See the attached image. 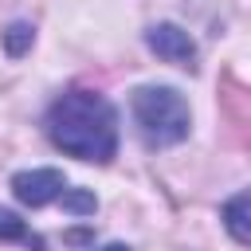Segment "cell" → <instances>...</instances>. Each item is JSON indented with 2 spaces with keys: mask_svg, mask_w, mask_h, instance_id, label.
<instances>
[{
  "mask_svg": "<svg viewBox=\"0 0 251 251\" xmlns=\"http://www.w3.org/2000/svg\"><path fill=\"white\" fill-rule=\"evenodd\" d=\"M47 137L78 161H110L118 153V114L98 90H67L47 110Z\"/></svg>",
  "mask_w": 251,
  "mask_h": 251,
  "instance_id": "cell-1",
  "label": "cell"
},
{
  "mask_svg": "<svg viewBox=\"0 0 251 251\" xmlns=\"http://www.w3.org/2000/svg\"><path fill=\"white\" fill-rule=\"evenodd\" d=\"M133 122L149 149H165L188 137V106L173 86H141L133 94Z\"/></svg>",
  "mask_w": 251,
  "mask_h": 251,
  "instance_id": "cell-2",
  "label": "cell"
},
{
  "mask_svg": "<svg viewBox=\"0 0 251 251\" xmlns=\"http://www.w3.org/2000/svg\"><path fill=\"white\" fill-rule=\"evenodd\" d=\"M12 192L27 204V208H43V204H67L71 212H94V196L90 192H78L63 180V173L55 169H31V173H16L12 176Z\"/></svg>",
  "mask_w": 251,
  "mask_h": 251,
  "instance_id": "cell-3",
  "label": "cell"
},
{
  "mask_svg": "<svg viewBox=\"0 0 251 251\" xmlns=\"http://www.w3.org/2000/svg\"><path fill=\"white\" fill-rule=\"evenodd\" d=\"M149 47H153L165 63H176V67H192V59H196V43L188 39V31H180V27H173V24L149 27Z\"/></svg>",
  "mask_w": 251,
  "mask_h": 251,
  "instance_id": "cell-4",
  "label": "cell"
},
{
  "mask_svg": "<svg viewBox=\"0 0 251 251\" xmlns=\"http://www.w3.org/2000/svg\"><path fill=\"white\" fill-rule=\"evenodd\" d=\"M224 224H227V231H231L243 247H251V188L239 192V196H231V200L224 204Z\"/></svg>",
  "mask_w": 251,
  "mask_h": 251,
  "instance_id": "cell-5",
  "label": "cell"
},
{
  "mask_svg": "<svg viewBox=\"0 0 251 251\" xmlns=\"http://www.w3.org/2000/svg\"><path fill=\"white\" fill-rule=\"evenodd\" d=\"M0 239H20V243H27V247H35L39 251V239L12 216V212H0Z\"/></svg>",
  "mask_w": 251,
  "mask_h": 251,
  "instance_id": "cell-6",
  "label": "cell"
},
{
  "mask_svg": "<svg viewBox=\"0 0 251 251\" xmlns=\"http://www.w3.org/2000/svg\"><path fill=\"white\" fill-rule=\"evenodd\" d=\"M27 39H31V31H27V27H12V35H8V47H12V51H20Z\"/></svg>",
  "mask_w": 251,
  "mask_h": 251,
  "instance_id": "cell-7",
  "label": "cell"
},
{
  "mask_svg": "<svg viewBox=\"0 0 251 251\" xmlns=\"http://www.w3.org/2000/svg\"><path fill=\"white\" fill-rule=\"evenodd\" d=\"M98 251H129V247H122V243H110V247H98Z\"/></svg>",
  "mask_w": 251,
  "mask_h": 251,
  "instance_id": "cell-8",
  "label": "cell"
}]
</instances>
